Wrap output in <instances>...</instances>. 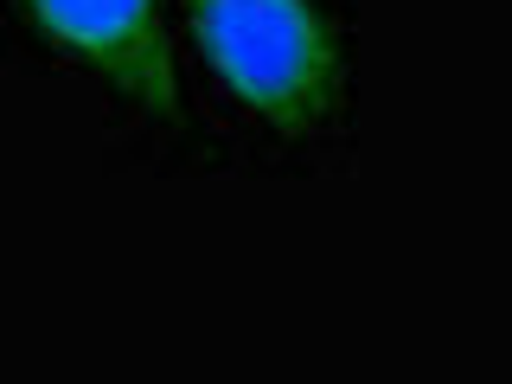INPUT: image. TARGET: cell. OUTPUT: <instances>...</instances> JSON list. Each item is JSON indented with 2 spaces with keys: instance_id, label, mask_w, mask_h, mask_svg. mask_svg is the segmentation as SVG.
Here are the masks:
<instances>
[{
  "instance_id": "cell-1",
  "label": "cell",
  "mask_w": 512,
  "mask_h": 384,
  "mask_svg": "<svg viewBox=\"0 0 512 384\" xmlns=\"http://www.w3.org/2000/svg\"><path fill=\"white\" fill-rule=\"evenodd\" d=\"M224 90L301 135L333 103V32L308 0H186Z\"/></svg>"
},
{
  "instance_id": "cell-2",
  "label": "cell",
  "mask_w": 512,
  "mask_h": 384,
  "mask_svg": "<svg viewBox=\"0 0 512 384\" xmlns=\"http://www.w3.org/2000/svg\"><path fill=\"white\" fill-rule=\"evenodd\" d=\"M32 20L90 58L116 90H128L148 116L180 122V77H173L160 0H26Z\"/></svg>"
}]
</instances>
